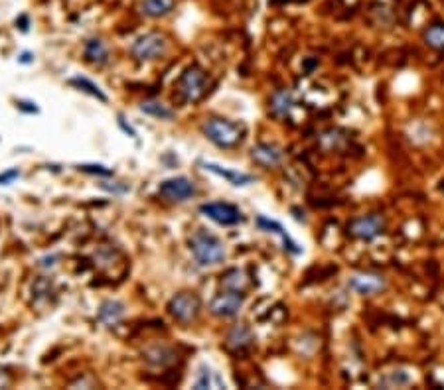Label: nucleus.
I'll list each match as a JSON object with an SVG mask.
<instances>
[{"mask_svg":"<svg viewBox=\"0 0 444 390\" xmlns=\"http://www.w3.org/2000/svg\"><path fill=\"white\" fill-rule=\"evenodd\" d=\"M190 250L199 266H215L225 260V245L206 229H197L190 236Z\"/></svg>","mask_w":444,"mask_h":390,"instance_id":"f257e3e1","label":"nucleus"},{"mask_svg":"<svg viewBox=\"0 0 444 390\" xmlns=\"http://www.w3.org/2000/svg\"><path fill=\"white\" fill-rule=\"evenodd\" d=\"M206 138L220 148H237L245 138V129L227 118H209L202 127Z\"/></svg>","mask_w":444,"mask_h":390,"instance_id":"f03ea898","label":"nucleus"},{"mask_svg":"<svg viewBox=\"0 0 444 390\" xmlns=\"http://www.w3.org/2000/svg\"><path fill=\"white\" fill-rule=\"evenodd\" d=\"M209 79L199 65H190L176 81V95L186 104H194L206 97Z\"/></svg>","mask_w":444,"mask_h":390,"instance_id":"7ed1b4c3","label":"nucleus"},{"mask_svg":"<svg viewBox=\"0 0 444 390\" xmlns=\"http://www.w3.org/2000/svg\"><path fill=\"white\" fill-rule=\"evenodd\" d=\"M385 231H387V221L379 213L362 215V217H355L353 221L348 223L350 236L357 239V241H364V243H371L379 236H383Z\"/></svg>","mask_w":444,"mask_h":390,"instance_id":"20e7f679","label":"nucleus"},{"mask_svg":"<svg viewBox=\"0 0 444 390\" xmlns=\"http://www.w3.org/2000/svg\"><path fill=\"white\" fill-rule=\"evenodd\" d=\"M348 288L362 298H373L387 290V278L383 274L371 272V270L355 272L348 278Z\"/></svg>","mask_w":444,"mask_h":390,"instance_id":"39448f33","label":"nucleus"},{"mask_svg":"<svg viewBox=\"0 0 444 390\" xmlns=\"http://www.w3.org/2000/svg\"><path fill=\"white\" fill-rule=\"evenodd\" d=\"M202 299L194 292H180L168 301V312L180 324H192L199 315Z\"/></svg>","mask_w":444,"mask_h":390,"instance_id":"423d86ee","label":"nucleus"},{"mask_svg":"<svg viewBox=\"0 0 444 390\" xmlns=\"http://www.w3.org/2000/svg\"><path fill=\"white\" fill-rule=\"evenodd\" d=\"M131 52L139 62L158 59V57H162L166 53V38L157 34V32H148L141 38H136V41L132 44Z\"/></svg>","mask_w":444,"mask_h":390,"instance_id":"0eeeda50","label":"nucleus"},{"mask_svg":"<svg viewBox=\"0 0 444 390\" xmlns=\"http://www.w3.org/2000/svg\"><path fill=\"white\" fill-rule=\"evenodd\" d=\"M245 298H247V294H243V292H233V290L223 288L222 292L211 299L209 310L217 317H236L237 313L241 312Z\"/></svg>","mask_w":444,"mask_h":390,"instance_id":"6e6552de","label":"nucleus"},{"mask_svg":"<svg viewBox=\"0 0 444 390\" xmlns=\"http://www.w3.org/2000/svg\"><path fill=\"white\" fill-rule=\"evenodd\" d=\"M199 213L223 227H233L243 221V213L231 203H204L199 207Z\"/></svg>","mask_w":444,"mask_h":390,"instance_id":"1a4fd4ad","label":"nucleus"},{"mask_svg":"<svg viewBox=\"0 0 444 390\" xmlns=\"http://www.w3.org/2000/svg\"><path fill=\"white\" fill-rule=\"evenodd\" d=\"M158 194L162 195L164 199H168V201H186V199L196 195V185H194L192 180L182 178V176L180 178H170V180L160 183Z\"/></svg>","mask_w":444,"mask_h":390,"instance_id":"9d476101","label":"nucleus"},{"mask_svg":"<svg viewBox=\"0 0 444 390\" xmlns=\"http://www.w3.org/2000/svg\"><path fill=\"white\" fill-rule=\"evenodd\" d=\"M251 158L255 164H259L263 168H276L283 164L285 154H283V148L271 142H259L257 146H253L251 150Z\"/></svg>","mask_w":444,"mask_h":390,"instance_id":"9b49d317","label":"nucleus"},{"mask_svg":"<svg viewBox=\"0 0 444 390\" xmlns=\"http://www.w3.org/2000/svg\"><path fill=\"white\" fill-rule=\"evenodd\" d=\"M253 343H255V335H253L251 327L245 324L233 325L231 331L227 333V341H225L227 349H231V351H245Z\"/></svg>","mask_w":444,"mask_h":390,"instance_id":"f8f14e48","label":"nucleus"},{"mask_svg":"<svg viewBox=\"0 0 444 390\" xmlns=\"http://www.w3.org/2000/svg\"><path fill=\"white\" fill-rule=\"evenodd\" d=\"M204 168L208 169V171H211V174H215V176L223 178V180H227V182L231 183V185H236V187H245V185L255 183V178H253L251 174H245V171H236V169L222 168V166L211 164V162H206V164H204Z\"/></svg>","mask_w":444,"mask_h":390,"instance_id":"ddd939ff","label":"nucleus"},{"mask_svg":"<svg viewBox=\"0 0 444 390\" xmlns=\"http://www.w3.org/2000/svg\"><path fill=\"white\" fill-rule=\"evenodd\" d=\"M257 225L265 229V231H269V233H274L281 236V241H283V245H285V250L288 252H292V254H301V247L296 245V241L290 236V234L285 231V227L281 225V223L273 221V219H267V217H257Z\"/></svg>","mask_w":444,"mask_h":390,"instance_id":"4468645a","label":"nucleus"},{"mask_svg":"<svg viewBox=\"0 0 444 390\" xmlns=\"http://www.w3.org/2000/svg\"><path fill=\"white\" fill-rule=\"evenodd\" d=\"M222 288L247 294V290L251 288V278H249V274L243 268H229L222 276Z\"/></svg>","mask_w":444,"mask_h":390,"instance_id":"2eb2a0df","label":"nucleus"},{"mask_svg":"<svg viewBox=\"0 0 444 390\" xmlns=\"http://www.w3.org/2000/svg\"><path fill=\"white\" fill-rule=\"evenodd\" d=\"M413 382V375L407 369H391L379 377L381 389H403Z\"/></svg>","mask_w":444,"mask_h":390,"instance_id":"dca6fc26","label":"nucleus"},{"mask_svg":"<svg viewBox=\"0 0 444 390\" xmlns=\"http://www.w3.org/2000/svg\"><path fill=\"white\" fill-rule=\"evenodd\" d=\"M271 109H273L274 117L287 118L288 115H290V111L294 109V97H292V93H288V91L274 93L273 99H271Z\"/></svg>","mask_w":444,"mask_h":390,"instance_id":"f3484780","label":"nucleus"},{"mask_svg":"<svg viewBox=\"0 0 444 390\" xmlns=\"http://www.w3.org/2000/svg\"><path fill=\"white\" fill-rule=\"evenodd\" d=\"M123 315H125V308H123V304L113 301V299L105 301L103 306H101V310H99V319H101L107 327L117 325L118 322L123 319Z\"/></svg>","mask_w":444,"mask_h":390,"instance_id":"a211bd4d","label":"nucleus"},{"mask_svg":"<svg viewBox=\"0 0 444 390\" xmlns=\"http://www.w3.org/2000/svg\"><path fill=\"white\" fill-rule=\"evenodd\" d=\"M194 389H227V384H225V380L220 377V373L211 371L208 366H202Z\"/></svg>","mask_w":444,"mask_h":390,"instance_id":"6ab92c4d","label":"nucleus"},{"mask_svg":"<svg viewBox=\"0 0 444 390\" xmlns=\"http://www.w3.org/2000/svg\"><path fill=\"white\" fill-rule=\"evenodd\" d=\"M423 39L425 44L436 50V52H444V22H434L423 32Z\"/></svg>","mask_w":444,"mask_h":390,"instance_id":"aec40b11","label":"nucleus"},{"mask_svg":"<svg viewBox=\"0 0 444 390\" xmlns=\"http://www.w3.org/2000/svg\"><path fill=\"white\" fill-rule=\"evenodd\" d=\"M176 0H143V12L150 18H162L174 10Z\"/></svg>","mask_w":444,"mask_h":390,"instance_id":"412c9836","label":"nucleus"},{"mask_svg":"<svg viewBox=\"0 0 444 390\" xmlns=\"http://www.w3.org/2000/svg\"><path fill=\"white\" fill-rule=\"evenodd\" d=\"M85 57H87V62H91V64L103 65L107 64V59H109V52H107V48H105V44L101 39L93 38L85 44Z\"/></svg>","mask_w":444,"mask_h":390,"instance_id":"4be33fe9","label":"nucleus"},{"mask_svg":"<svg viewBox=\"0 0 444 390\" xmlns=\"http://www.w3.org/2000/svg\"><path fill=\"white\" fill-rule=\"evenodd\" d=\"M141 111H143L144 115H150V117L154 118H172L174 117V111L168 109L164 103H160V101H154V99H150V101H144L141 104Z\"/></svg>","mask_w":444,"mask_h":390,"instance_id":"5701e85b","label":"nucleus"},{"mask_svg":"<svg viewBox=\"0 0 444 390\" xmlns=\"http://www.w3.org/2000/svg\"><path fill=\"white\" fill-rule=\"evenodd\" d=\"M71 83L73 85H78L79 89H83L85 93H89V95H93V97H97L99 101H103V103H107V95H105L93 81H89L87 77H73L71 79Z\"/></svg>","mask_w":444,"mask_h":390,"instance_id":"b1692460","label":"nucleus"},{"mask_svg":"<svg viewBox=\"0 0 444 390\" xmlns=\"http://www.w3.org/2000/svg\"><path fill=\"white\" fill-rule=\"evenodd\" d=\"M20 176V171L18 169H8V171H4V174H0V185H6V183H12L16 178Z\"/></svg>","mask_w":444,"mask_h":390,"instance_id":"393cba45","label":"nucleus"},{"mask_svg":"<svg viewBox=\"0 0 444 390\" xmlns=\"http://www.w3.org/2000/svg\"><path fill=\"white\" fill-rule=\"evenodd\" d=\"M79 169L89 171V174H101V176H111L113 174L111 169H107L105 166H79Z\"/></svg>","mask_w":444,"mask_h":390,"instance_id":"a878e982","label":"nucleus"},{"mask_svg":"<svg viewBox=\"0 0 444 390\" xmlns=\"http://www.w3.org/2000/svg\"><path fill=\"white\" fill-rule=\"evenodd\" d=\"M10 384V377H8V373H4L2 369H0V389H6Z\"/></svg>","mask_w":444,"mask_h":390,"instance_id":"bb28decb","label":"nucleus"}]
</instances>
